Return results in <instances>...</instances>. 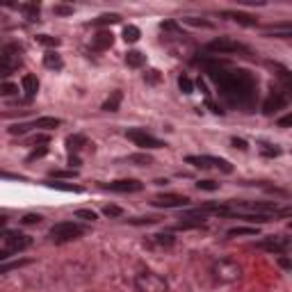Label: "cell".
I'll return each instance as SVG.
<instances>
[{
	"instance_id": "31",
	"label": "cell",
	"mask_w": 292,
	"mask_h": 292,
	"mask_svg": "<svg viewBox=\"0 0 292 292\" xmlns=\"http://www.w3.org/2000/svg\"><path fill=\"white\" fill-rule=\"evenodd\" d=\"M128 162L132 164H153V158L146 153H135V155H128Z\"/></svg>"
},
{
	"instance_id": "46",
	"label": "cell",
	"mask_w": 292,
	"mask_h": 292,
	"mask_svg": "<svg viewBox=\"0 0 292 292\" xmlns=\"http://www.w3.org/2000/svg\"><path fill=\"white\" fill-rule=\"evenodd\" d=\"M278 126H281V128H290L292 126V114H285L283 119H278Z\"/></svg>"
},
{
	"instance_id": "32",
	"label": "cell",
	"mask_w": 292,
	"mask_h": 292,
	"mask_svg": "<svg viewBox=\"0 0 292 292\" xmlns=\"http://www.w3.org/2000/svg\"><path fill=\"white\" fill-rule=\"evenodd\" d=\"M178 87H180L182 94H194V82H192L187 76H180V78H178Z\"/></svg>"
},
{
	"instance_id": "11",
	"label": "cell",
	"mask_w": 292,
	"mask_h": 292,
	"mask_svg": "<svg viewBox=\"0 0 292 292\" xmlns=\"http://www.w3.org/2000/svg\"><path fill=\"white\" fill-rule=\"evenodd\" d=\"M32 244V237L21 235V233H7L5 235V249L9 253H18V251H25Z\"/></svg>"
},
{
	"instance_id": "4",
	"label": "cell",
	"mask_w": 292,
	"mask_h": 292,
	"mask_svg": "<svg viewBox=\"0 0 292 292\" xmlns=\"http://www.w3.org/2000/svg\"><path fill=\"white\" fill-rule=\"evenodd\" d=\"M87 228L80 226V224L76 222H57L55 226H50L48 235L53 242H57V244H64V242H73L78 240L80 235H85Z\"/></svg>"
},
{
	"instance_id": "16",
	"label": "cell",
	"mask_w": 292,
	"mask_h": 292,
	"mask_svg": "<svg viewBox=\"0 0 292 292\" xmlns=\"http://www.w3.org/2000/svg\"><path fill=\"white\" fill-rule=\"evenodd\" d=\"M82 146H89V141H87L85 135L76 132V135H68L66 137V151H68V155H78V151H80Z\"/></svg>"
},
{
	"instance_id": "43",
	"label": "cell",
	"mask_w": 292,
	"mask_h": 292,
	"mask_svg": "<svg viewBox=\"0 0 292 292\" xmlns=\"http://www.w3.org/2000/svg\"><path fill=\"white\" fill-rule=\"evenodd\" d=\"M144 80L151 82V85H155V82H160V71H155V68H151L149 73H144Z\"/></svg>"
},
{
	"instance_id": "14",
	"label": "cell",
	"mask_w": 292,
	"mask_h": 292,
	"mask_svg": "<svg viewBox=\"0 0 292 292\" xmlns=\"http://www.w3.org/2000/svg\"><path fill=\"white\" fill-rule=\"evenodd\" d=\"M112 44H114V34L110 30H100L98 34L94 36V41H91V48L94 50H107V48H112Z\"/></svg>"
},
{
	"instance_id": "22",
	"label": "cell",
	"mask_w": 292,
	"mask_h": 292,
	"mask_svg": "<svg viewBox=\"0 0 292 292\" xmlns=\"http://www.w3.org/2000/svg\"><path fill=\"white\" fill-rule=\"evenodd\" d=\"M46 185L53 187V190H59V192H76V194L82 192L80 185H71V182H62V180H46Z\"/></svg>"
},
{
	"instance_id": "6",
	"label": "cell",
	"mask_w": 292,
	"mask_h": 292,
	"mask_svg": "<svg viewBox=\"0 0 292 292\" xmlns=\"http://www.w3.org/2000/svg\"><path fill=\"white\" fill-rule=\"evenodd\" d=\"M205 48L210 50V53H217V55H235V53H244L249 55V48H246L244 44H240V41L235 39H228V36H219V39H212Z\"/></svg>"
},
{
	"instance_id": "37",
	"label": "cell",
	"mask_w": 292,
	"mask_h": 292,
	"mask_svg": "<svg viewBox=\"0 0 292 292\" xmlns=\"http://www.w3.org/2000/svg\"><path fill=\"white\" fill-rule=\"evenodd\" d=\"M41 214H34V212H30V214H25V217L21 219V224H25V226H34V224H41Z\"/></svg>"
},
{
	"instance_id": "28",
	"label": "cell",
	"mask_w": 292,
	"mask_h": 292,
	"mask_svg": "<svg viewBox=\"0 0 292 292\" xmlns=\"http://www.w3.org/2000/svg\"><path fill=\"white\" fill-rule=\"evenodd\" d=\"M30 263H32L30 258H21V260L5 263V265H0V274H7V272H12V269H18V267H25V265H30Z\"/></svg>"
},
{
	"instance_id": "39",
	"label": "cell",
	"mask_w": 292,
	"mask_h": 292,
	"mask_svg": "<svg viewBox=\"0 0 292 292\" xmlns=\"http://www.w3.org/2000/svg\"><path fill=\"white\" fill-rule=\"evenodd\" d=\"M44 155H48V146H39V149H34L30 155H27V162H32V160H36V158H44Z\"/></svg>"
},
{
	"instance_id": "49",
	"label": "cell",
	"mask_w": 292,
	"mask_h": 292,
	"mask_svg": "<svg viewBox=\"0 0 292 292\" xmlns=\"http://www.w3.org/2000/svg\"><path fill=\"white\" fill-rule=\"evenodd\" d=\"M68 164L71 167H80V158L78 155H68Z\"/></svg>"
},
{
	"instance_id": "48",
	"label": "cell",
	"mask_w": 292,
	"mask_h": 292,
	"mask_svg": "<svg viewBox=\"0 0 292 292\" xmlns=\"http://www.w3.org/2000/svg\"><path fill=\"white\" fill-rule=\"evenodd\" d=\"M278 265H281L283 269H290V267H292V265H290V260H287L285 256H278Z\"/></svg>"
},
{
	"instance_id": "15",
	"label": "cell",
	"mask_w": 292,
	"mask_h": 292,
	"mask_svg": "<svg viewBox=\"0 0 292 292\" xmlns=\"http://www.w3.org/2000/svg\"><path fill=\"white\" fill-rule=\"evenodd\" d=\"M222 16L231 18V21H235L237 25H244V27H253L256 23V16H251V14H244V12H224Z\"/></svg>"
},
{
	"instance_id": "34",
	"label": "cell",
	"mask_w": 292,
	"mask_h": 292,
	"mask_svg": "<svg viewBox=\"0 0 292 292\" xmlns=\"http://www.w3.org/2000/svg\"><path fill=\"white\" fill-rule=\"evenodd\" d=\"M260 153H263L265 158H276V155H281V149H276V146H272V144H260Z\"/></svg>"
},
{
	"instance_id": "18",
	"label": "cell",
	"mask_w": 292,
	"mask_h": 292,
	"mask_svg": "<svg viewBox=\"0 0 292 292\" xmlns=\"http://www.w3.org/2000/svg\"><path fill=\"white\" fill-rule=\"evenodd\" d=\"M21 87L27 98H32V96H36V91H39V80H36V76H32V73H25L21 80Z\"/></svg>"
},
{
	"instance_id": "51",
	"label": "cell",
	"mask_w": 292,
	"mask_h": 292,
	"mask_svg": "<svg viewBox=\"0 0 292 292\" xmlns=\"http://www.w3.org/2000/svg\"><path fill=\"white\" fill-rule=\"evenodd\" d=\"M5 224H7V217H5V214H0V228H3Z\"/></svg>"
},
{
	"instance_id": "23",
	"label": "cell",
	"mask_w": 292,
	"mask_h": 292,
	"mask_svg": "<svg viewBox=\"0 0 292 292\" xmlns=\"http://www.w3.org/2000/svg\"><path fill=\"white\" fill-rule=\"evenodd\" d=\"M205 224V219L201 217V219H194V217H187V219H182L180 224H176V231H190V228H201Z\"/></svg>"
},
{
	"instance_id": "26",
	"label": "cell",
	"mask_w": 292,
	"mask_h": 292,
	"mask_svg": "<svg viewBox=\"0 0 292 292\" xmlns=\"http://www.w3.org/2000/svg\"><path fill=\"white\" fill-rule=\"evenodd\" d=\"M237 235H258V228L256 226H235L226 233V237H237Z\"/></svg>"
},
{
	"instance_id": "8",
	"label": "cell",
	"mask_w": 292,
	"mask_h": 292,
	"mask_svg": "<svg viewBox=\"0 0 292 292\" xmlns=\"http://www.w3.org/2000/svg\"><path fill=\"white\" fill-rule=\"evenodd\" d=\"M141 182L135 180V178H121V180H112V182H105L103 190L110 192H119V194H132V192H141Z\"/></svg>"
},
{
	"instance_id": "24",
	"label": "cell",
	"mask_w": 292,
	"mask_h": 292,
	"mask_svg": "<svg viewBox=\"0 0 292 292\" xmlns=\"http://www.w3.org/2000/svg\"><path fill=\"white\" fill-rule=\"evenodd\" d=\"M151 242L158 246H173L176 244V237H173L171 233H158V235L151 237Z\"/></svg>"
},
{
	"instance_id": "3",
	"label": "cell",
	"mask_w": 292,
	"mask_h": 292,
	"mask_svg": "<svg viewBox=\"0 0 292 292\" xmlns=\"http://www.w3.org/2000/svg\"><path fill=\"white\" fill-rule=\"evenodd\" d=\"M135 290L137 292H167L169 283L162 274L146 269V272H139L135 276Z\"/></svg>"
},
{
	"instance_id": "10",
	"label": "cell",
	"mask_w": 292,
	"mask_h": 292,
	"mask_svg": "<svg viewBox=\"0 0 292 292\" xmlns=\"http://www.w3.org/2000/svg\"><path fill=\"white\" fill-rule=\"evenodd\" d=\"M260 249L269 251V253H276V256H283L287 249H290V237H265V240L258 242Z\"/></svg>"
},
{
	"instance_id": "33",
	"label": "cell",
	"mask_w": 292,
	"mask_h": 292,
	"mask_svg": "<svg viewBox=\"0 0 292 292\" xmlns=\"http://www.w3.org/2000/svg\"><path fill=\"white\" fill-rule=\"evenodd\" d=\"M78 171L76 169H53L50 171V178H76Z\"/></svg>"
},
{
	"instance_id": "7",
	"label": "cell",
	"mask_w": 292,
	"mask_h": 292,
	"mask_svg": "<svg viewBox=\"0 0 292 292\" xmlns=\"http://www.w3.org/2000/svg\"><path fill=\"white\" fill-rule=\"evenodd\" d=\"M126 137L132 141L135 146H141V149H164V141L158 139V137H153L151 132H146L144 128H132V130L126 132Z\"/></svg>"
},
{
	"instance_id": "50",
	"label": "cell",
	"mask_w": 292,
	"mask_h": 292,
	"mask_svg": "<svg viewBox=\"0 0 292 292\" xmlns=\"http://www.w3.org/2000/svg\"><path fill=\"white\" fill-rule=\"evenodd\" d=\"M9 256H12V253H9V251H7V249H0V260H7V258H9Z\"/></svg>"
},
{
	"instance_id": "38",
	"label": "cell",
	"mask_w": 292,
	"mask_h": 292,
	"mask_svg": "<svg viewBox=\"0 0 292 292\" xmlns=\"http://www.w3.org/2000/svg\"><path fill=\"white\" fill-rule=\"evenodd\" d=\"M103 214H105V217H121L123 210L119 208V205H105V208H103Z\"/></svg>"
},
{
	"instance_id": "17",
	"label": "cell",
	"mask_w": 292,
	"mask_h": 292,
	"mask_svg": "<svg viewBox=\"0 0 292 292\" xmlns=\"http://www.w3.org/2000/svg\"><path fill=\"white\" fill-rule=\"evenodd\" d=\"M44 66L50 68V71H62V68H64L62 55L55 53V50H46V53H44Z\"/></svg>"
},
{
	"instance_id": "40",
	"label": "cell",
	"mask_w": 292,
	"mask_h": 292,
	"mask_svg": "<svg viewBox=\"0 0 292 292\" xmlns=\"http://www.w3.org/2000/svg\"><path fill=\"white\" fill-rule=\"evenodd\" d=\"M185 23H190V25H196V27H212V23H208V21H203V18H194V16H185L182 18Z\"/></svg>"
},
{
	"instance_id": "9",
	"label": "cell",
	"mask_w": 292,
	"mask_h": 292,
	"mask_svg": "<svg viewBox=\"0 0 292 292\" xmlns=\"http://www.w3.org/2000/svg\"><path fill=\"white\" fill-rule=\"evenodd\" d=\"M151 205H155V208H185V205H190V199L180 194H158L151 201Z\"/></svg>"
},
{
	"instance_id": "19",
	"label": "cell",
	"mask_w": 292,
	"mask_h": 292,
	"mask_svg": "<svg viewBox=\"0 0 292 292\" xmlns=\"http://www.w3.org/2000/svg\"><path fill=\"white\" fill-rule=\"evenodd\" d=\"M62 126V119L57 117H39L30 123V128H44V130H53V128Z\"/></svg>"
},
{
	"instance_id": "2",
	"label": "cell",
	"mask_w": 292,
	"mask_h": 292,
	"mask_svg": "<svg viewBox=\"0 0 292 292\" xmlns=\"http://www.w3.org/2000/svg\"><path fill=\"white\" fill-rule=\"evenodd\" d=\"M210 274L217 283H224V285H233L242 278V265L233 258H217L210 265Z\"/></svg>"
},
{
	"instance_id": "1",
	"label": "cell",
	"mask_w": 292,
	"mask_h": 292,
	"mask_svg": "<svg viewBox=\"0 0 292 292\" xmlns=\"http://www.w3.org/2000/svg\"><path fill=\"white\" fill-rule=\"evenodd\" d=\"M208 76L214 80L222 98L233 107L249 110L256 100L258 80L246 68H224L217 62H205Z\"/></svg>"
},
{
	"instance_id": "12",
	"label": "cell",
	"mask_w": 292,
	"mask_h": 292,
	"mask_svg": "<svg viewBox=\"0 0 292 292\" xmlns=\"http://www.w3.org/2000/svg\"><path fill=\"white\" fill-rule=\"evenodd\" d=\"M21 66V55L18 53H9V50H5V53H0V76H12L16 68Z\"/></svg>"
},
{
	"instance_id": "42",
	"label": "cell",
	"mask_w": 292,
	"mask_h": 292,
	"mask_svg": "<svg viewBox=\"0 0 292 292\" xmlns=\"http://www.w3.org/2000/svg\"><path fill=\"white\" fill-rule=\"evenodd\" d=\"M76 217L78 219H87V222H94L96 212H94V210H76Z\"/></svg>"
},
{
	"instance_id": "30",
	"label": "cell",
	"mask_w": 292,
	"mask_h": 292,
	"mask_svg": "<svg viewBox=\"0 0 292 292\" xmlns=\"http://www.w3.org/2000/svg\"><path fill=\"white\" fill-rule=\"evenodd\" d=\"M36 44L46 46V48H57L59 39H57V36H50V34H39V36H36Z\"/></svg>"
},
{
	"instance_id": "5",
	"label": "cell",
	"mask_w": 292,
	"mask_h": 292,
	"mask_svg": "<svg viewBox=\"0 0 292 292\" xmlns=\"http://www.w3.org/2000/svg\"><path fill=\"white\" fill-rule=\"evenodd\" d=\"M185 162L192 164V167H196V169H210V167H214V169H219V171H224V173H231L233 171V164L228 162V160L214 158V155H187Z\"/></svg>"
},
{
	"instance_id": "36",
	"label": "cell",
	"mask_w": 292,
	"mask_h": 292,
	"mask_svg": "<svg viewBox=\"0 0 292 292\" xmlns=\"http://www.w3.org/2000/svg\"><path fill=\"white\" fill-rule=\"evenodd\" d=\"M196 187H199V190H203V192H214V190H219V182H214V180H199V182H196Z\"/></svg>"
},
{
	"instance_id": "35",
	"label": "cell",
	"mask_w": 292,
	"mask_h": 292,
	"mask_svg": "<svg viewBox=\"0 0 292 292\" xmlns=\"http://www.w3.org/2000/svg\"><path fill=\"white\" fill-rule=\"evenodd\" d=\"M18 91V87L14 85V82H3L0 85V96H14Z\"/></svg>"
},
{
	"instance_id": "45",
	"label": "cell",
	"mask_w": 292,
	"mask_h": 292,
	"mask_svg": "<svg viewBox=\"0 0 292 292\" xmlns=\"http://www.w3.org/2000/svg\"><path fill=\"white\" fill-rule=\"evenodd\" d=\"M55 14H62V16H68V14H73V7H64V5H57V7H55Z\"/></svg>"
},
{
	"instance_id": "41",
	"label": "cell",
	"mask_w": 292,
	"mask_h": 292,
	"mask_svg": "<svg viewBox=\"0 0 292 292\" xmlns=\"http://www.w3.org/2000/svg\"><path fill=\"white\" fill-rule=\"evenodd\" d=\"M128 222L135 224V226H144V224L149 226V224H155L158 219H155V217H135V219H128Z\"/></svg>"
},
{
	"instance_id": "27",
	"label": "cell",
	"mask_w": 292,
	"mask_h": 292,
	"mask_svg": "<svg viewBox=\"0 0 292 292\" xmlns=\"http://www.w3.org/2000/svg\"><path fill=\"white\" fill-rule=\"evenodd\" d=\"M139 36H141V30L137 25H126V27H123V39H126L128 44L139 41Z\"/></svg>"
},
{
	"instance_id": "44",
	"label": "cell",
	"mask_w": 292,
	"mask_h": 292,
	"mask_svg": "<svg viewBox=\"0 0 292 292\" xmlns=\"http://www.w3.org/2000/svg\"><path fill=\"white\" fill-rule=\"evenodd\" d=\"M0 178H5V180H25V178L18 176V173H9V171H3V169H0Z\"/></svg>"
},
{
	"instance_id": "29",
	"label": "cell",
	"mask_w": 292,
	"mask_h": 292,
	"mask_svg": "<svg viewBox=\"0 0 292 292\" xmlns=\"http://www.w3.org/2000/svg\"><path fill=\"white\" fill-rule=\"evenodd\" d=\"M21 12H25L27 14V18H30V21H36V18H39V12H41V7L36 3H27V5H21Z\"/></svg>"
},
{
	"instance_id": "20",
	"label": "cell",
	"mask_w": 292,
	"mask_h": 292,
	"mask_svg": "<svg viewBox=\"0 0 292 292\" xmlns=\"http://www.w3.org/2000/svg\"><path fill=\"white\" fill-rule=\"evenodd\" d=\"M121 100H123L121 91H112V94L105 98V103L100 105V110H103V112H117V110L121 107Z\"/></svg>"
},
{
	"instance_id": "47",
	"label": "cell",
	"mask_w": 292,
	"mask_h": 292,
	"mask_svg": "<svg viewBox=\"0 0 292 292\" xmlns=\"http://www.w3.org/2000/svg\"><path fill=\"white\" fill-rule=\"evenodd\" d=\"M231 144L235 146V149H240V151H246V141H244V139H237V137H233Z\"/></svg>"
},
{
	"instance_id": "13",
	"label": "cell",
	"mask_w": 292,
	"mask_h": 292,
	"mask_svg": "<svg viewBox=\"0 0 292 292\" xmlns=\"http://www.w3.org/2000/svg\"><path fill=\"white\" fill-rule=\"evenodd\" d=\"M287 105V96L283 94V91H272V94L265 98L263 103V112L265 114H274L276 110H283Z\"/></svg>"
},
{
	"instance_id": "25",
	"label": "cell",
	"mask_w": 292,
	"mask_h": 292,
	"mask_svg": "<svg viewBox=\"0 0 292 292\" xmlns=\"http://www.w3.org/2000/svg\"><path fill=\"white\" fill-rule=\"evenodd\" d=\"M121 21V16H119V14H100L98 18H94V21H91V25H114V23H119Z\"/></svg>"
},
{
	"instance_id": "21",
	"label": "cell",
	"mask_w": 292,
	"mask_h": 292,
	"mask_svg": "<svg viewBox=\"0 0 292 292\" xmlns=\"http://www.w3.org/2000/svg\"><path fill=\"white\" fill-rule=\"evenodd\" d=\"M126 64L132 68H141L146 64V55L139 53V50H128L126 53Z\"/></svg>"
}]
</instances>
